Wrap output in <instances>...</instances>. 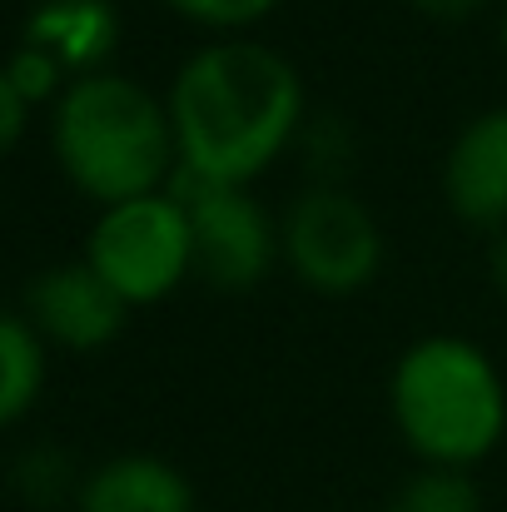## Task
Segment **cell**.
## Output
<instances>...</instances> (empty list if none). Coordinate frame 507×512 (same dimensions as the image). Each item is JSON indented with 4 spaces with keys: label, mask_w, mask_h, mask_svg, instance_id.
<instances>
[{
    "label": "cell",
    "mask_w": 507,
    "mask_h": 512,
    "mask_svg": "<svg viewBox=\"0 0 507 512\" xmlns=\"http://www.w3.org/2000/svg\"><path fill=\"white\" fill-rule=\"evenodd\" d=\"M179 170L209 184H249L304 125L299 70L259 40H214L194 50L169 85Z\"/></svg>",
    "instance_id": "obj_1"
},
{
    "label": "cell",
    "mask_w": 507,
    "mask_h": 512,
    "mask_svg": "<svg viewBox=\"0 0 507 512\" xmlns=\"http://www.w3.org/2000/svg\"><path fill=\"white\" fill-rule=\"evenodd\" d=\"M50 145L70 184L105 209L140 194H160L179 170L169 105L150 85L115 70L80 75L60 90Z\"/></svg>",
    "instance_id": "obj_2"
},
{
    "label": "cell",
    "mask_w": 507,
    "mask_h": 512,
    "mask_svg": "<svg viewBox=\"0 0 507 512\" xmlns=\"http://www.w3.org/2000/svg\"><path fill=\"white\" fill-rule=\"evenodd\" d=\"M388 408L423 468H473L507 433V383L473 339L433 334L403 348Z\"/></svg>",
    "instance_id": "obj_3"
},
{
    "label": "cell",
    "mask_w": 507,
    "mask_h": 512,
    "mask_svg": "<svg viewBox=\"0 0 507 512\" xmlns=\"http://www.w3.org/2000/svg\"><path fill=\"white\" fill-rule=\"evenodd\" d=\"M85 264L130 309L169 299L194 274V229H189L184 204L169 189H160V194H140V199L100 209L85 239Z\"/></svg>",
    "instance_id": "obj_4"
},
{
    "label": "cell",
    "mask_w": 507,
    "mask_h": 512,
    "mask_svg": "<svg viewBox=\"0 0 507 512\" xmlns=\"http://www.w3.org/2000/svg\"><path fill=\"white\" fill-rule=\"evenodd\" d=\"M279 254L314 294L343 299L378 279L383 229L358 194L338 184H314L289 204L279 224Z\"/></svg>",
    "instance_id": "obj_5"
},
{
    "label": "cell",
    "mask_w": 507,
    "mask_h": 512,
    "mask_svg": "<svg viewBox=\"0 0 507 512\" xmlns=\"http://www.w3.org/2000/svg\"><path fill=\"white\" fill-rule=\"evenodd\" d=\"M169 194L184 204L194 229V274L224 294L254 289L279 254L274 219L249 194V184H209L194 174L174 170Z\"/></svg>",
    "instance_id": "obj_6"
},
{
    "label": "cell",
    "mask_w": 507,
    "mask_h": 512,
    "mask_svg": "<svg viewBox=\"0 0 507 512\" xmlns=\"http://www.w3.org/2000/svg\"><path fill=\"white\" fill-rule=\"evenodd\" d=\"M25 319L40 339L85 353V348H105V343L120 339L130 304L80 259V264H55V269L30 279Z\"/></svg>",
    "instance_id": "obj_7"
},
{
    "label": "cell",
    "mask_w": 507,
    "mask_h": 512,
    "mask_svg": "<svg viewBox=\"0 0 507 512\" xmlns=\"http://www.w3.org/2000/svg\"><path fill=\"white\" fill-rule=\"evenodd\" d=\"M443 199L463 224L507 229V105L473 115L443 160Z\"/></svg>",
    "instance_id": "obj_8"
},
{
    "label": "cell",
    "mask_w": 507,
    "mask_h": 512,
    "mask_svg": "<svg viewBox=\"0 0 507 512\" xmlns=\"http://www.w3.org/2000/svg\"><path fill=\"white\" fill-rule=\"evenodd\" d=\"M75 512H199L194 483L155 453H125L80 478Z\"/></svg>",
    "instance_id": "obj_9"
},
{
    "label": "cell",
    "mask_w": 507,
    "mask_h": 512,
    "mask_svg": "<svg viewBox=\"0 0 507 512\" xmlns=\"http://www.w3.org/2000/svg\"><path fill=\"white\" fill-rule=\"evenodd\" d=\"M120 40V15L110 0H45L25 20V45L50 50L65 70L95 75V65L115 50Z\"/></svg>",
    "instance_id": "obj_10"
},
{
    "label": "cell",
    "mask_w": 507,
    "mask_h": 512,
    "mask_svg": "<svg viewBox=\"0 0 507 512\" xmlns=\"http://www.w3.org/2000/svg\"><path fill=\"white\" fill-rule=\"evenodd\" d=\"M45 383V343L30 329V319L0 309V428L25 418V408L40 398Z\"/></svg>",
    "instance_id": "obj_11"
},
{
    "label": "cell",
    "mask_w": 507,
    "mask_h": 512,
    "mask_svg": "<svg viewBox=\"0 0 507 512\" xmlns=\"http://www.w3.org/2000/svg\"><path fill=\"white\" fill-rule=\"evenodd\" d=\"M388 512H483V493L463 468H418L398 483Z\"/></svg>",
    "instance_id": "obj_12"
},
{
    "label": "cell",
    "mask_w": 507,
    "mask_h": 512,
    "mask_svg": "<svg viewBox=\"0 0 507 512\" xmlns=\"http://www.w3.org/2000/svg\"><path fill=\"white\" fill-rule=\"evenodd\" d=\"M10 483H15V493H20L25 503H40V508L60 503L70 488L80 493V483H75V473H70V458H65L60 448H50V443L20 453L15 468H10Z\"/></svg>",
    "instance_id": "obj_13"
},
{
    "label": "cell",
    "mask_w": 507,
    "mask_h": 512,
    "mask_svg": "<svg viewBox=\"0 0 507 512\" xmlns=\"http://www.w3.org/2000/svg\"><path fill=\"white\" fill-rule=\"evenodd\" d=\"M5 75H10V85L30 100V105H40V100H50L55 90H60V80H65V65L50 55V50H40V45H25L20 40V50L0 65Z\"/></svg>",
    "instance_id": "obj_14"
},
{
    "label": "cell",
    "mask_w": 507,
    "mask_h": 512,
    "mask_svg": "<svg viewBox=\"0 0 507 512\" xmlns=\"http://www.w3.org/2000/svg\"><path fill=\"white\" fill-rule=\"evenodd\" d=\"M179 15L199 20V25H214V30H239V25H254L264 20L279 0H169Z\"/></svg>",
    "instance_id": "obj_15"
},
{
    "label": "cell",
    "mask_w": 507,
    "mask_h": 512,
    "mask_svg": "<svg viewBox=\"0 0 507 512\" xmlns=\"http://www.w3.org/2000/svg\"><path fill=\"white\" fill-rule=\"evenodd\" d=\"M25 115H30V100L10 85V75L0 70V155L25 135Z\"/></svg>",
    "instance_id": "obj_16"
},
{
    "label": "cell",
    "mask_w": 507,
    "mask_h": 512,
    "mask_svg": "<svg viewBox=\"0 0 507 512\" xmlns=\"http://www.w3.org/2000/svg\"><path fill=\"white\" fill-rule=\"evenodd\" d=\"M423 15H433V20H463V15H473V10H483L488 0H413Z\"/></svg>",
    "instance_id": "obj_17"
},
{
    "label": "cell",
    "mask_w": 507,
    "mask_h": 512,
    "mask_svg": "<svg viewBox=\"0 0 507 512\" xmlns=\"http://www.w3.org/2000/svg\"><path fill=\"white\" fill-rule=\"evenodd\" d=\"M488 269H493V284H498V294L507 299V229L498 234V244H493V254H488Z\"/></svg>",
    "instance_id": "obj_18"
},
{
    "label": "cell",
    "mask_w": 507,
    "mask_h": 512,
    "mask_svg": "<svg viewBox=\"0 0 507 512\" xmlns=\"http://www.w3.org/2000/svg\"><path fill=\"white\" fill-rule=\"evenodd\" d=\"M498 35H503V50H507V5H503V20H498Z\"/></svg>",
    "instance_id": "obj_19"
}]
</instances>
